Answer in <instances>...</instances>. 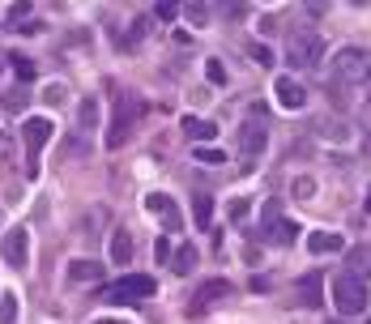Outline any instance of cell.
<instances>
[{
  "instance_id": "cell-1",
  "label": "cell",
  "mask_w": 371,
  "mask_h": 324,
  "mask_svg": "<svg viewBox=\"0 0 371 324\" xmlns=\"http://www.w3.org/2000/svg\"><path fill=\"white\" fill-rule=\"evenodd\" d=\"M158 290V282L149 278V274H128V278H120V282H112L107 290H102V299L107 303H141V299H149Z\"/></svg>"
},
{
  "instance_id": "cell-2",
  "label": "cell",
  "mask_w": 371,
  "mask_h": 324,
  "mask_svg": "<svg viewBox=\"0 0 371 324\" xmlns=\"http://www.w3.org/2000/svg\"><path fill=\"white\" fill-rule=\"evenodd\" d=\"M333 81H346V86L371 81V56H367V51H358V47L337 51V60H333Z\"/></svg>"
},
{
  "instance_id": "cell-3",
  "label": "cell",
  "mask_w": 371,
  "mask_h": 324,
  "mask_svg": "<svg viewBox=\"0 0 371 324\" xmlns=\"http://www.w3.org/2000/svg\"><path fill=\"white\" fill-rule=\"evenodd\" d=\"M264 145H269V120H264V107H252V116L239 124V149L256 158L264 154Z\"/></svg>"
},
{
  "instance_id": "cell-4",
  "label": "cell",
  "mask_w": 371,
  "mask_h": 324,
  "mask_svg": "<svg viewBox=\"0 0 371 324\" xmlns=\"http://www.w3.org/2000/svg\"><path fill=\"white\" fill-rule=\"evenodd\" d=\"M22 141H26V149H30L26 171H30V180H34V175H39V149L51 141V120H47V116H30V120L22 124Z\"/></svg>"
},
{
  "instance_id": "cell-5",
  "label": "cell",
  "mask_w": 371,
  "mask_h": 324,
  "mask_svg": "<svg viewBox=\"0 0 371 324\" xmlns=\"http://www.w3.org/2000/svg\"><path fill=\"white\" fill-rule=\"evenodd\" d=\"M333 303H337L342 316H358V311L367 307V286L346 274V278H337V286H333Z\"/></svg>"
},
{
  "instance_id": "cell-6",
  "label": "cell",
  "mask_w": 371,
  "mask_h": 324,
  "mask_svg": "<svg viewBox=\"0 0 371 324\" xmlns=\"http://www.w3.org/2000/svg\"><path fill=\"white\" fill-rule=\"evenodd\" d=\"M321 39L316 34H290V51H286V60L295 65V69H311L316 60H321Z\"/></svg>"
},
{
  "instance_id": "cell-7",
  "label": "cell",
  "mask_w": 371,
  "mask_h": 324,
  "mask_svg": "<svg viewBox=\"0 0 371 324\" xmlns=\"http://www.w3.org/2000/svg\"><path fill=\"white\" fill-rule=\"evenodd\" d=\"M26 243H30V231H26V227H13V231L5 235L0 252H5V264H9V269H26Z\"/></svg>"
},
{
  "instance_id": "cell-8",
  "label": "cell",
  "mask_w": 371,
  "mask_h": 324,
  "mask_svg": "<svg viewBox=\"0 0 371 324\" xmlns=\"http://www.w3.org/2000/svg\"><path fill=\"white\" fill-rule=\"evenodd\" d=\"M231 290H235V286H231L227 278H209V282H201V286H196V295H192V303H188V307H192V311H201V307H209V303L227 299Z\"/></svg>"
},
{
  "instance_id": "cell-9",
  "label": "cell",
  "mask_w": 371,
  "mask_h": 324,
  "mask_svg": "<svg viewBox=\"0 0 371 324\" xmlns=\"http://www.w3.org/2000/svg\"><path fill=\"white\" fill-rule=\"evenodd\" d=\"M128 128H133V116H128V102L120 98V107H116V120H112L107 137H102V145H107V149H120V145L128 141Z\"/></svg>"
},
{
  "instance_id": "cell-10",
  "label": "cell",
  "mask_w": 371,
  "mask_h": 324,
  "mask_svg": "<svg viewBox=\"0 0 371 324\" xmlns=\"http://www.w3.org/2000/svg\"><path fill=\"white\" fill-rule=\"evenodd\" d=\"M307 252H316V256L346 252V239H342L337 231H311V235H307Z\"/></svg>"
},
{
  "instance_id": "cell-11",
  "label": "cell",
  "mask_w": 371,
  "mask_h": 324,
  "mask_svg": "<svg viewBox=\"0 0 371 324\" xmlns=\"http://www.w3.org/2000/svg\"><path fill=\"white\" fill-rule=\"evenodd\" d=\"M278 102L286 107V112H299V107L307 102V90L295 77H278Z\"/></svg>"
},
{
  "instance_id": "cell-12",
  "label": "cell",
  "mask_w": 371,
  "mask_h": 324,
  "mask_svg": "<svg viewBox=\"0 0 371 324\" xmlns=\"http://www.w3.org/2000/svg\"><path fill=\"white\" fill-rule=\"evenodd\" d=\"M321 286H325L321 274L299 278V303H303V307H321V303H325V290H321Z\"/></svg>"
},
{
  "instance_id": "cell-13",
  "label": "cell",
  "mask_w": 371,
  "mask_h": 324,
  "mask_svg": "<svg viewBox=\"0 0 371 324\" xmlns=\"http://www.w3.org/2000/svg\"><path fill=\"white\" fill-rule=\"evenodd\" d=\"M69 282L73 286H81V282H98L102 286V264L98 260H73L69 264Z\"/></svg>"
},
{
  "instance_id": "cell-14",
  "label": "cell",
  "mask_w": 371,
  "mask_h": 324,
  "mask_svg": "<svg viewBox=\"0 0 371 324\" xmlns=\"http://www.w3.org/2000/svg\"><path fill=\"white\" fill-rule=\"evenodd\" d=\"M346 274L358 278V282L371 278V248H350V252H346Z\"/></svg>"
},
{
  "instance_id": "cell-15",
  "label": "cell",
  "mask_w": 371,
  "mask_h": 324,
  "mask_svg": "<svg viewBox=\"0 0 371 324\" xmlns=\"http://www.w3.org/2000/svg\"><path fill=\"white\" fill-rule=\"evenodd\" d=\"M184 137H192V141H214L218 137V128H214V120H196V116H184Z\"/></svg>"
},
{
  "instance_id": "cell-16",
  "label": "cell",
  "mask_w": 371,
  "mask_h": 324,
  "mask_svg": "<svg viewBox=\"0 0 371 324\" xmlns=\"http://www.w3.org/2000/svg\"><path fill=\"white\" fill-rule=\"evenodd\" d=\"M133 252H137L133 231H116V235H112V260H116V264H128V260H133Z\"/></svg>"
},
{
  "instance_id": "cell-17",
  "label": "cell",
  "mask_w": 371,
  "mask_h": 324,
  "mask_svg": "<svg viewBox=\"0 0 371 324\" xmlns=\"http://www.w3.org/2000/svg\"><path fill=\"white\" fill-rule=\"evenodd\" d=\"M192 264H196V248H192V243L175 248V256H171V269H175V274H192Z\"/></svg>"
},
{
  "instance_id": "cell-18",
  "label": "cell",
  "mask_w": 371,
  "mask_h": 324,
  "mask_svg": "<svg viewBox=\"0 0 371 324\" xmlns=\"http://www.w3.org/2000/svg\"><path fill=\"white\" fill-rule=\"evenodd\" d=\"M192 213H196V222H201V227H209V213H214V196H209V192H196Z\"/></svg>"
},
{
  "instance_id": "cell-19",
  "label": "cell",
  "mask_w": 371,
  "mask_h": 324,
  "mask_svg": "<svg viewBox=\"0 0 371 324\" xmlns=\"http://www.w3.org/2000/svg\"><path fill=\"white\" fill-rule=\"evenodd\" d=\"M192 154H196V162H214V167L227 162V149H218V145H196Z\"/></svg>"
},
{
  "instance_id": "cell-20",
  "label": "cell",
  "mask_w": 371,
  "mask_h": 324,
  "mask_svg": "<svg viewBox=\"0 0 371 324\" xmlns=\"http://www.w3.org/2000/svg\"><path fill=\"white\" fill-rule=\"evenodd\" d=\"M77 124H81V128H94V124H98V102H94V98H81V116H77Z\"/></svg>"
},
{
  "instance_id": "cell-21",
  "label": "cell",
  "mask_w": 371,
  "mask_h": 324,
  "mask_svg": "<svg viewBox=\"0 0 371 324\" xmlns=\"http://www.w3.org/2000/svg\"><path fill=\"white\" fill-rule=\"evenodd\" d=\"M290 192H295V201H311V196H316V180H311V175H299Z\"/></svg>"
},
{
  "instance_id": "cell-22",
  "label": "cell",
  "mask_w": 371,
  "mask_h": 324,
  "mask_svg": "<svg viewBox=\"0 0 371 324\" xmlns=\"http://www.w3.org/2000/svg\"><path fill=\"white\" fill-rule=\"evenodd\" d=\"M163 227H167V231H171V235H175V231H180V227H184V218H180V205H175V201H171V205H167V209H163Z\"/></svg>"
},
{
  "instance_id": "cell-23",
  "label": "cell",
  "mask_w": 371,
  "mask_h": 324,
  "mask_svg": "<svg viewBox=\"0 0 371 324\" xmlns=\"http://www.w3.org/2000/svg\"><path fill=\"white\" fill-rule=\"evenodd\" d=\"M0 320H5V324L18 320V299L13 295H0Z\"/></svg>"
},
{
  "instance_id": "cell-24",
  "label": "cell",
  "mask_w": 371,
  "mask_h": 324,
  "mask_svg": "<svg viewBox=\"0 0 371 324\" xmlns=\"http://www.w3.org/2000/svg\"><path fill=\"white\" fill-rule=\"evenodd\" d=\"M205 77L214 81V86H227V69H222V60H209V65H205Z\"/></svg>"
},
{
  "instance_id": "cell-25",
  "label": "cell",
  "mask_w": 371,
  "mask_h": 324,
  "mask_svg": "<svg viewBox=\"0 0 371 324\" xmlns=\"http://www.w3.org/2000/svg\"><path fill=\"white\" fill-rule=\"evenodd\" d=\"M154 256H158V264H171V256H175V248L167 243V235H163V239H158V243H154Z\"/></svg>"
},
{
  "instance_id": "cell-26",
  "label": "cell",
  "mask_w": 371,
  "mask_h": 324,
  "mask_svg": "<svg viewBox=\"0 0 371 324\" xmlns=\"http://www.w3.org/2000/svg\"><path fill=\"white\" fill-rule=\"evenodd\" d=\"M167 205H171V196H163V192H149V196H145V209H149V213H163Z\"/></svg>"
},
{
  "instance_id": "cell-27",
  "label": "cell",
  "mask_w": 371,
  "mask_h": 324,
  "mask_svg": "<svg viewBox=\"0 0 371 324\" xmlns=\"http://www.w3.org/2000/svg\"><path fill=\"white\" fill-rule=\"evenodd\" d=\"M175 13H180V5H171V0H167V5H154V18L158 22H175Z\"/></svg>"
},
{
  "instance_id": "cell-28",
  "label": "cell",
  "mask_w": 371,
  "mask_h": 324,
  "mask_svg": "<svg viewBox=\"0 0 371 324\" xmlns=\"http://www.w3.org/2000/svg\"><path fill=\"white\" fill-rule=\"evenodd\" d=\"M13 69H18V77H22L26 86L34 81V65H30V60H22V56H18V60H13Z\"/></svg>"
},
{
  "instance_id": "cell-29",
  "label": "cell",
  "mask_w": 371,
  "mask_h": 324,
  "mask_svg": "<svg viewBox=\"0 0 371 324\" xmlns=\"http://www.w3.org/2000/svg\"><path fill=\"white\" fill-rule=\"evenodd\" d=\"M321 133H329V137L342 141V137H346V124H342V120H337V124H333V120H321Z\"/></svg>"
},
{
  "instance_id": "cell-30",
  "label": "cell",
  "mask_w": 371,
  "mask_h": 324,
  "mask_svg": "<svg viewBox=\"0 0 371 324\" xmlns=\"http://www.w3.org/2000/svg\"><path fill=\"white\" fill-rule=\"evenodd\" d=\"M184 13H188V22H196V26H205V18H209V13H205V5H188Z\"/></svg>"
},
{
  "instance_id": "cell-31",
  "label": "cell",
  "mask_w": 371,
  "mask_h": 324,
  "mask_svg": "<svg viewBox=\"0 0 371 324\" xmlns=\"http://www.w3.org/2000/svg\"><path fill=\"white\" fill-rule=\"evenodd\" d=\"M243 213H248V201H243V196H235V201H231V218L239 222V218H243Z\"/></svg>"
},
{
  "instance_id": "cell-32",
  "label": "cell",
  "mask_w": 371,
  "mask_h": 324,
  "mask_svg": "<svg viewBox=\"0 0 371 324\" xmlns=\"http://www.w3.org/2000/svg\"><path fill=\"white\" fill-rule=\"evenodd\" d=\"M26 102V94L22 90H13V94H5V107H22Z\"/></svg>"
},
{
  "instance_id": "cell-33",
  "label": "cell",
  "mask_w": 371,
  "mask_h": 324,
  "mask_svg": "<svg viewBox=\"0 0 371 324\" xmlns=\"http://www.w3.org/2000/svg\"><path fill=\"white\" fill-rule=\"evenodd\" d=\"M363 124H367V133H371V98L363 102Z\"/></svg>"
},
{
  "instance_id": "cell-34",
  "label": "cell",
  "mask_w": 371,
  "mask_h": 324,
  "mask_svg": "<svg viewBox=\"0 0 371 324\" xmlns=\"http://www.w3.org/2000/svg\"><path fill=\"white\" fill-rule=\"evenodd\" d=\"M94 324H120V320H94Z\"/></svg>"
},
{
  "instance_id": "cell-35",
  "label": "cell",
  "mask_w": 371,
  "mask_h": 324,
  "mask_svg": "<svg viewBox=\"0 0 371 324\" xmlns=\"http://www.w3.org/2000/svg\"><path fill=\"white\" fill-rule=\"evenodd\" d=\"M0 154H5V133H0Z\"/></svg>"
},
{
  "instance_id": "cell-36",
  "label": "cell",
  "mask_w": 371,
  "mask_h": 324,
  "mask_svg": "<svg viewBox=\"0 0 371 324\" xmlns=\"http://www.w3.org/2000/svg\"><path fill=\"white\" fill-rule=\"evenodd\" d=\"M367 213H371V192H367Z\"/></svg>"
},
{
  "instance_id": "cell-37",
  "label": "cell",
  "mask_w": 371,
  "mask_h": 324,
  "mask_svg": "<svg viewBox=\"0 0 371 324\" xmlns=\"http://www.w3.org/2000/svg\"><path fill=\"white\" fill-rule=\"evenodd\" d=\"M329 324H342V320H329Z\"/></svg>"
}]
</instances>
